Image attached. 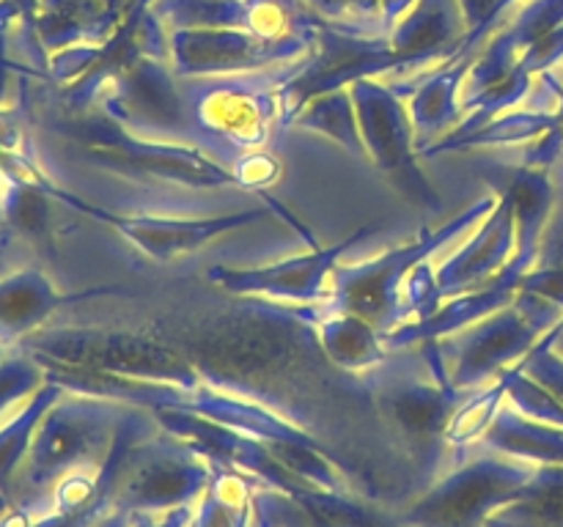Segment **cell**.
Wrapping results in <instances>:
<instances>
[{
    "instance_id": "obj_20",
    "label": "cell",
    "mask_w": 563,
    "mask_h": 527,
    "mask_svg": "<svg viewBox=\"0 0 563 527\" xmlns=\"http://www.w3.org/2000/svg\"><path fill=\"white\" fill-rule=\"evenodd\" d=\"M291 311L311 324L319 349L341 373L361 379L390 355L383 333L355 313H322L313 305H291Z\"/></svg>"
},
{
    "instance_id": "obj_15",
    "label": "cell",
    "mask_w": 563,
    "mask_h": 527,
    "mask_svg": "<svg viewBox=\"0 0 563 527\" xmlns=\"http://www.w3.org/2000/svg\"><path fill=\"white\" fill-rule=\"evenodd\" d=\"M517 247V220L515 201L509 195H498L493 212L476 225L471 239L451 253L438 267V283L443 302L462 291L478 289L489 283L500 269L509 264Z\"/></svg>"
},
{
    "instance_id": "obj_5",
    "label": "cell",
    "mask_w": 563,
    "mask_h": 527,
    "mask_svg": "<svg viewBox=\"0 0 563 527\" xmlns=\"http://www.w3.org/2000/svg\"><path fill=\"white\" fill-rule=\"evenodd\" d=\"M498 195H484L473 201L462 214L451 217L434 231H423L407 245L379 253L377 258L363 264H339L330 274V296L322 305H313L322 313H355L372 322L379 333L399 327V294L405 278L421 261L432 258L440 247L460 239L476 228L495 209Z\"/></svg>"
},
{
    "instance_id": "obj_23",
    "label": "cell",
    "mask_w": 563,
    "mask_h": 527,
    "mask_svg": "<svg viewBox=\"0 0 563 527\" xmlns=\"http://www.w3.org/2000/svg\"><path fill=\"white\" fill-rule=\"evenodd\" d=\"M256 486L251 475L218 461L212 481L192 505L190 527H247Z\"/></svg>"
},
{
    "instance_id": "obj_31",
    "label": "cell",
    "mask_w": 563,
    "mask_h": 527,
    "mask_svg": "<svg viewBox=\"0 0 563 527\" xmlns=\"http://www.w3.org/2000/svg\"><path fill=\"white\" fill-rule=\"evenodd\" d=\"M553 338L555 327L550 329V333L544 335L517 366H520V371H526L528 377L537 379L539 384H544V388L563 404V357L553 349Z\"/></svg>"
},
{
    "instance_id": "obj_3",
    "label": "cell",
    "mask_w": 563,
    "mask_h": 527,
    "mask_svg": "<svg viewBox=\"0 0 563 527\" xmlns=\"http://www.w3.org/2000/svg\"><path fill=\"white\" fill-rule=\"evenodd\" d=\"M132 410L93 395H60L33 431L31 448L11 481L9 503L33 508L64 475L108 461Z\"/></svg>"
},
{
    "instance_id": "obj_14",
    "label": "cell",
    "mask_w": 563,
    "mask_h": 527,
    "mask_svg": "<svg viewBox=\"0 0 563 527\" xmlns=\"http://www.w3.org/2000/svg\"><path fill=\"white\" fill-rule=\"evenodd\" d=\"M88 217L113 225L152 261L168 264L185 253L201 250L218 236L262 223L267 220V209H247V212L218 214V217H154V214H115L91 203Z\"/></svg>"
},
{
    "instance_id": "obj_41",
    "label": "cell",
    "mask_w": 563,
    "mask_h": 527,
    "mask_svg": "<svg viewBox=\"0 0 563 527\" xmlns=\"http://www.w3.org/2000/svg\"><path fill=\"white\" fill-rule=\"evenodd\" d=\"M0 181H3V173H0ZM0 192H3V190H0Z\"/></svg>"
},
{
    "instance_id": "obj_17",
    "label": "cell",
    "mask_w": 563,
    "mask_h": 527,
    "mask_svg": "<svg viewBox=\"0 0 563 527\" xmlns=\"http://www.w3.org/2000/svg\"><path fill=\"white\" fill-rule=\"evenodd\" d=\"M132 0H38V9L25 22L44 53H58L75 44L108 42L130 11Z\"/></svg>"
},
{
    "instance_id": "obj_39",
    "label": "cell",
    "mask_w": 563,
    "mask_h": 527,
    "mask_svg": "<svg viewBox=\"0 0 563 527\" xmlns=\"http://www.w3.org/2000/svg\"><path fill=\"white\" fill-rule=\"evenodd\" d=\"M553 349L559 351V355L563 357V322L555 327V338H553Z\"/></svg>"
},
{
    "instance_id": "obj_7",
    "label": "cell",
    "mask_w": 563,
    "mask_h": 527,
    "mask_svg": "<svg viewBox=\"0 0 563 527\" xmlns=\"http://www.w3.org/2000/svg\"><path fill=\"white\" fill-rule=\"evenodd\" d=\"M218 459L190 439L154 423L121 450L113 472L110 503L130 514L196 505L214 475Z\"/></svg>"
},
{
    "instance_id": "obj_16",
    "label": "cell",
    "mask_w": 563,
    "mask_h": 527,
    "mask_svg": "<svg viewBox=\"0 0 563 527\" xmlns=\"http://www.w3.org/2000/svg\"><path fill=\"white\" fill-rule=\"evenodd\" d=\"M119 291L121 289H113V285H104V289L80 291V294H60L53 280L36 267H20L14 272L0 274V344L14 351L27 335L42 329L58 307L91 300V296L119 294Z\"/></svg>"
},
{
    "instance_id": "obj_25",
    "label": "cell",
    "mask_w": 563,
    "mask_h": 527,
    "mask_svg": "<svg viewBox=\"0 0 563 527\" xmlns=\"http://www.w3.org/2000/svg\"><path fill=\"white\" fill-rule=\"evenodd\" d=\"M289 126L319 132V135L335 141L341 148L355 154V157L368 159L366 143H363V135H361V124H357L355 99H352L350 86L333 88V91L317 93L313 99H308V102L300 108V113L291 119Z\"/></svg>"
},
{
    "instance_id": "obj_12",
    "label": "cell",
    "mask_w": 563,
    "mask_h": 527,
    "mask_svg": "<svg viewBox=\"0 0 563 527\" xmlns=\"http://www.w3.org/2000/svg\"><path fill=\"white\" fill-rule=\"evenodd\" d=\"M548 329L533 322L515 300L482 322L440 338L445 373L460 393L484 388L522 360Z\"/></svg>"
},
{
    "instance_id": "obj_19",
    "label": "cell",
    "mask_w": 563,
    "mask_h": 527,
    "mask_svg": "<svg viewBox=\"0 0 563 527\" xmlns=\"http://www.w3.org/2000/svg\"><path fill=\"white\" fill-rule=\"evenodd\" d=\"M465 36L460 0H416L390 31L388 42L407 60V69H421L454 58Z\"/></svg>"
},
{
    "instance_id": "obj_8",
    "label": "cell",
    "mask_w": 563,
    "mask_h": 527,
    "mask_svg": "<svg viewBox=\"0 0 563 527\" xmlns=\"http://www.w3.org/2000/svg\"><path fill=\"white\" fill-rule=\"evenodd\" d=\"M16 349L69 366L179 384L185 390H196L203 382L190 357L165 344L157 333H119L93 327L36 329Z\"/></svg>"
},
{
    "instance_id": "obj_28",
    "label": "cell",
    "mask_w": 563,
    "mask_h": 527,
    "mask_svg": "<svg viewBox=\"0 0 563 527\" xmlns=\"http://www.w3.org/2000/svg\"><path fill=\"white\" fill-rule=\"evenodd\" d=\"M53 198L33 184L22 181H5L0 192V209L3 220L16 231V236L25 242H33L38 250L53 253Z\"/></svg>"
},
{
    "instance_id": "obj_40",
    "label": "cell",
    "mask_w": 563,
    "mask_h": 527,
    "mask_svg": "<svg viewBox=\"0 0 563 527\" xmlns=\"http://www.w3.org/2000/svg\"><path fill=\"white\" fill-rule=\"evenodd\" d=\"M5 355H9V349H5V346L3 344H0V360H3V357Z\"/></svg>"
},
{
    "instance_id": "obj_1",
    "label": "cell",
    "mask_w": 563,
    "mask_h": 527,
    "mask_svg": "<svg viewBox=\"0 0 563 527\" xmlns=\"http://www.w3.org/2000/svg\"><path fill=\"white\" fill-rule=\"evenodd\" d=\"M361 384L421 494L454 464L445 428L465 393L438 382L416 346L390 351L385 362L361 377Z\"/></svg>"
},
{
    "instance_id": "obj_37",
    "label": "cell",
    "mask_w": 563,
    "mask_h": 527,
    "mask_svg": "<svg viewBox=\"0 0 563 527\" xmlns=\"http://www.w3.org/2000/svg\"><path fill=\"white\" fill-rule=\"evenodd\" d=\"M91 527H130V511L115 508L113 505V508L104 511V514L99 516Z\"/></svg>"
},
{
    "instance_id": "obj_34",
    "label": "cell",
    "mask_w": 563,
    "mask_h": 527,
    "mask_svg": "<svg viewBox=\"0 0 563 527\" xmlns=\"http://www.w3.org/2000/svg\"><path fill=\"white\" fill-rule=\"evenodd\" d=\"M522 291H533V294L544 296V300L555 302L563 307V269L553 267H531L526 278L520 280Z\"/></svg>"
},
{
    "instance_id": "obj_33",
    "label": "cell",
    "mask_w": 563,
    "mask_h": 527,
    "mask_svg": "<svg viewBox=\"0 0 563 527\" xmlns=\"http://www.w3.org/2000/svg\"><path fill=\"white\" fill-rule=\"evenodd\" d=\"M495 5H498V0H460L462 16H465L467 25V36L456 55H476V49L487 42L489 20H493Z\"/></svg>"
},
{
    "instance_id": "obj_32",
    "label": "cell",
    "mask_w": 563,
    "mask_h": 527,
    "mask_svg": "<svg viewBox=\"0 0 563 527\" xmlns=\"http://www.w3.org/2000/svg\"><path fill=\"white\" fill-rule=\"evenodd\" d=\"M229 170L234 173L236 187L264 192L275 179H278L280 165L273 154L264 152V148H256V152H247L242 154L240 159H234V162L229 165Z\"/></svg>"
},
{
    "instance_id": "obj_35",
    "label": "cell",
    "mask_w": 563,
    "mask_h": 527,
    "mask_svg": "<svg viewBox=\"0 0 563 527\" xmlns=\"http://www.w3.org/2000/svg\"><path fill=\"white\" fill-rule=\"evenodd\" d=\"M192 525V505L174 511H159V514H146L137 511L130 514V527H190Z\"/></svg>"
},
{
    "instance_id": "obj_21",
    "label": "cell",
    "mask_w": 563,
    "mask_h": 527,
    "mask_svg": "<svg viewBox=\"0 0 563 527\" xmlns=\"http://www.w3.org/2000/svg\"><path fill=\"white\" fill-rule=\"evenodd\" d=\"M478 445L531 464L563 467V428L531 421L511 410L506 401Z\"/></svg>"
},
{
    "instance_id": "obj_27",
    "label": "cell",
    "mask_w": 563,
    "mask_h": 527,
    "mask_svg": "<svg viewBox=\"0 0 563 527\" xmlns=\"http://www.w3.org/2000/svg\"><path fill=\"white\" fill-rule=\"evenodd\" d=\"M66 390L58 382H44L9 421L0 423V497L9 500L11 481H14L16 470H20L22 459H25L27 448H31L33 431H36L38 421L44 412L64 395Z\"/></svg>"
},
{
    "instance_id": "obj_24",
    "label": "cell",
    "mask_w": 563,
    "mask_h": 527,
    "mask_svg": "<svg viewBox=\"0 0 563 527\" xmlns=\"http://www.w3.org/2000/svg\"><path fill=\"white\" fill-rule=\"evenodd\" d=\"M165 31H196V27H242L258 33L262 0H152Z\"/></svg>"
},
{
    "instance_id": "obj_13",
    "label": "cell",
    "mask_w": 563,
    "mask_h": 527,
    "mask_svg": "<svg viewBox=\"0 0 563 527\" xmlns=\"http://www.w3.org/2000/svg\"><path fill=\"white\" fill-rule=\"evenodd\" d=\"M372 234L374 228L366 225L335 245H317L267 267H212L207 280L236 296H262L284 305H322L330 296V274L341 256Z\"/></svg>"
},
{
    "instance_id": "obj_26",
    "label": "cell",
    "mask_w": 563,
    "mask_h": 527,
    "mask_svg": "<svg viewBox=\"0 0 563 527\" xmlns=\"http://www.w3.org/2000/svg\"><path fill=\"white\" fill-rule=\"evenodd\" d=\"M511 373H515V366L489 384H484V388L465 393V399L460 401V406L451 415L449 428H445V442H449L451 453H454V461H460L467 450L476 448L484 434H487V428L493 426L495 415H498V410L506 401V393H509Z\"/></svg>"
},
{
    "instance_id": "obj_10",
    "label": "cell",
    "mask_w": 563,
    "mask_h": 527,
    "mask_svg": "<svg viewBox=\"0 0 563 527\" xmlns=\"http://www.w3.org/2000/svg\"><path fill=\"white\" fill-rule=\"evenodd\" d=\"M93 108L132 135L192 146V113L170 60L137 58L115 71Z\"/></svg>"
},
{
    "instance_id": "obj_22",
    "label": "cell",
    "mask_w": 563,
    "mask_h": 527,
    "mask_svg": "<svg viewBox=\"0 0 563 527\" xmlns=\"http://www.w3.org/2000/svg\"><path fill=\"white\" fill-rule=\"evenodd\" d=\"M563 115L555 113H539V110L517 104V108L506 110V113L495 115L478 130L467 132V135H443L434 141L432 146L423 148V157L429 154H443V152H467V148H498V146H526V143L537 141L555 124H561Z\"/></svg>"
},
{
    "instance_id": "obj_6",
    "label": "cell",
    "mask_w": 563,
    "mask_h": 527,
    "mask_svg": "<svg viewBox=\"0 0 563 527\" xmlns=\"http://www.w3.org/2000/svg\"><path fill=\"white\" fill-rule=\"evenodd\" d=\"M539 470L542 464L476 445L394 516L401 527H484L493 511L537 481Z\"/></svg>"
},
{
    "instance_id": "obj_36",
    "label": "cell",
    "mask_w": 563,
    "mask_h": 527,
    "mask_svg": "<svg viewBox=\"0 0 563 527\" xmlns=\"http://www.w3.org/2000/svg\"><path fill=\"white\" fill-rule=\"evenodd\" d=\"M308 5L313 16L324 22V25H333V27H344L350 22L352 14V5L355 0H302Z\"/></svg>"
},
{
    "instance_id": "obj_38",
    "label": "cell",
    "mask_w": 563,
    "mask_h": 527,
    "mask_svg": "<svg viewBox=\"0 0 563 527\" xmlns=\"http://www.w3.org/2000/svg\"><path fill=\"white\" fill-rule=\"evenodd\" d=\"M11 3H14L16 9H20V14H22V22H27V20H31V16L36 14V9H38V0H11Z\"/></svg>"
},
{
    "instance_id": "obj_30",
    "label": "cell",
    "mask_w": 563,
    "mask_h": 527,
    "mask_svg": "<svg viewBox=\"0 0 563 527\" xmlns=\"http://www.w3.org/2000/svg\"><path fill=\"white\" fill-rule=\"evenodd\" d=\"M555 181V201L548 214L542 236H539V250L533 267H553L563 269V157L553 165Z\"/></svg>"
},
{
    "instance_id": "obj_18",
    "label": "cell",
    "mask_w": 563,
    "mask_h": 527,
    "mask_svg": "<svg viewBox=\"0 0 563 527\" xmlns=\"http://www.w3.org/2000/svg\"><path fill=\"white\" fill-rule=\"evenodd\" d=\"M473 58L476 55H456V58L440 64L438 69L429 71L418 82L394 86L399 91V97L407 102V110H410L418 154L432 146L434 141H440L443 135H449L465 119L462 82H465Z\"/></svg>"
},
{
    "instance_id": "obj_4",
    "label": "cell",
    "mask_w": 563,
    "mask_h": 527,
    "mask_svg": "<svg viewBox=\"0 0 563 527\" xmlns=\"http://www.w3.org/2000/svg\"><path fill=\"white\" fill-rule=\"evenodd\" d=\"M58 130L66 141L75 143L86 162L121 179L141 181V184L190 187V190L236 187L234 173L198 146L132 135L97 108L69 113Z\"/></svg>"
},
{
    "instance_id": "obj_2",
    "label": "cell",
    "mask_w": 563,
    "mask_h": 527,
    "mask_svg": "<svg viewBox=\"0 0 563 527\" xmlns=\"http://www.w3.org/2000/svg\"><path fill=\"white\" fill-rule=\"evenodd\" d=\"M308 58L273 69L181 80L192 113V146L229 168L242 154L267 146L286 126V88L302 75Z\"/></svg>"
},
{
    "instance_id": "obj_11",
    "label": "cell",
    "mask_w": 563,
    "mask_h": 527,
    "mask_svg": "<svg viewBox=\"0 0 563 527\" xmlns=\"http://www.w3.org/2000/svg\"><path fill=\"white\" fill-rule=\"evenodd\" d=\"M322 27L280 38L258 36L253 31H242V27L168 31L170 66L181 80L273 69V66L291 64V60H300L313 53Z\"/></svg>"
},
{
    "instance_id": "obj_29",
    "label": "cell",
    "mask_w": 563,
    "mask_h": 527,
    "mask_svg": "<svg viewBox=\"0 0 563 527\" xmlns=\"http://www.w3.org/2000/svg\"><path fill=\"white\" fill-rule=\"evenodd\" d=\"M44 382L47 377L36 357L22 349L9 351L0 360V423L9 421Z\"/></svg>"
},
{
    "instance_id": "obj_9",
    "label": "cell",
    "mask_w": 563,
    "mask_h": 527,
    "mask_svg": "<svg viewBox=\"0 0 563 527\" xmlns=\"http://www.w3.org/2000/svg\"><path fill=\"white\" fill-rule=\"evenodd\" d=\"M355 99L357 124L368 159L383 170L385 179L423 214L443 212L440 192L423 176L416 157V130L410 110L394 86H385L377 77H363L350 86Z\"/></svg>"
}]
</instances>
